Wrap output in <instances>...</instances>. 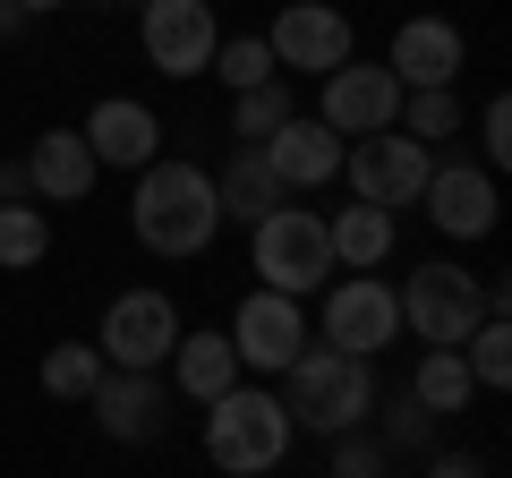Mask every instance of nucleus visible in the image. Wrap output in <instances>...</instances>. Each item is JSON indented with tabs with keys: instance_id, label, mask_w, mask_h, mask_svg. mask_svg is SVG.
I'll list each match as a JSON object with an SVG mask.
<instances>
[{
	"instance_id": "10",
	"label": "nucleus",
	"mask_w": 512,
	"mask_h": 478,
	"mask_svg": "<svg viewBox=\"0 0 512 478\" xmlns=\"http://www.w3.org/2000/svg\"><path fill=\"white\" fill-rule=\"evenodd\" d=\"M214 43H222V18L214 0H146L137 9V52H146L154 77H205L214 69Z\"/></svg>"
},
{
	"instance_id": "15",
	"label": "nucleus",
	"mask_w": 512,
	"mask_h": 478,
	"mask_svg": "<svg viewBox=\"0 0 512 478\" xmlns=\"http://www.w3.org/2000/svg\"><path fill=\"white\" fill-rule=\"evenodd\" d=\"M384 69L402 77V94H419V86H461V69H470V43H461L453 18L419 9V18L393 26V52H384Z\"/></svg>"
},
{
	"instance_id": "6",
	"label": "nucleus",
	"mask_w": 512,
	"mask_h": 478,
	"mask_svg": "<svg viewBox=\"0 0 512 478\" xmlns=\"http://www.w3.org/2000/svg\"><path fill=\"white\" fill-rule=\"evenodd\" d=\"M222 342H231L239 376H248V385H265V376H282V368L299 359V350L316 342V325H308V299L248 291V299L231 308V325H222Z\"/></svg>"
},
{
	"instance_id": "2",
	"label": "nucleus",
	"mask_w": 512,
	"mask_h": 478,
	"mask_svg": "<svg viewBox=\"0 0 512 478\" xmlns=\"http://www.w3.org/2000/svg\"><path fill=\"white\" fill-rule=\"evenodd\" d=\"M282 410H291L299 436H350V427H367V410H376V359H350V350L333 342H308L291 359V368L274 376Z\"/></svg>"
},
{
	"instance_id": "22",
	"label": "nucleus",
	"mask_w": 512,
	"mask_h": 478,
	"mask_svg": "<svg viewBox=\"0 0 512 478\" xmlns=\"http://www.w3.org/2000/svg\"><path fill=\"white\" fill-rule=\"evenodd\" d=\"M410 402L427 410V419H461V410L478 402V385H470V368H461V350H419V368H410Z\"/></svg>"
},
{
	"instance_id": "11",
	"label": "nucleus",
	"mask_w": 512,
	"mask_h": 478,
	"mask_svg": "<svg viewBox=\"0 0 512 478\" xmlns=\"http://www.w3.org/2000/svg\"><path fill=\"white\" fill-rule=\"evenodd\" d=\"M427 171H436V154H427L419 137H402V129L342 146V180H350V197H359V205H384V214L419 205V197H427Z\"/></svg>"
},
{
	"instance_id": "3",
	"label": "nucleus",
	"mask_w": 512,
	"mask_h": 478,
	"mask_svg": "<svg viewBox=\"0 0 512 478\" xmlns=\"http://www.w3.org/2000/svg\"><path fill=\"white\" fill-rule=\"evenodd\" d=\"M291 444H299V427H291V410H282L274 385H248L239 376L222 402H205V461L222 478H274Z\"/></svg>"
},
{
	"instance_id": "14",
	"label": "nucleus",
	"mask_w": 512,
	"mask_h": 478,
	"mask_svg": "<svg viewBox=\"0 0 512 478\" xmlns=\"http://www.w3.org/2000/svg\"><path fill=\"white\" fill-rule=\"evenodd\" d=\"M77 137H86L94 171H146V163H163V111L137 103V94H103V103L77 120Z\"/></svg>"
},
{
	"instance_id": "5",
	"label": "nucleus",
	"mask_w": 512,
	"mask_h": 478,
	"mask_svg": "<svg viewBox=\"0 0 512 478\" xmlns=\"http://www.w3.org/2000/svg\"><path fill=\"white\" fill-rule=\"evenodd\" d=\"M393 299H402V333H419V350H461L487 325V274H461L453 257L410 265V282Z\"/></svg>"
},
{
	"instance_id": "35",
	"label": "nucleus",
	"mask_w": 512,
	"mask_h": 478,
	"mask_svg": "<svg viewBox=\"0 0 512 478\" xmlns=\"http://www.w3.org/2000/svg\"><path fill=\"white\" fill-rule=\"evenodd\" d=\"M94 9H146V0H94Z\"/></svg>"
},
{
	"instance_id": "8",
	"label": "nucleus",
	"mask_w": 512,
	"mask_h": 478,
	"mask_svg": "<svg viewBox=\"0 0 512 478\" xmlns=\"http://www.w3.org/2000/svg\"><path fill=\"white\" fill-rule=\"evenodd\" d=\"M265 52H274V69L291 77H333L342 60H359V35H350V18L333 9V0H282L274 9V26H265Z\"/></svg>"
},
{
	"instance_id": "34",
	"label": "nucleus",
	"mask_w": 512,
	"mask_h": 478,
	"mask_svg": "<svg viewBox=\"0 0 512 478\" xmlns=\"http://www.w3.org/2000/svg\"><path fill=\"white\" fill-rule=\"evenodd\" d=\"M18 9L26 18H52V9H69V0H18Z\"/></svg>"
},
{
	"instance_id": "19",
	"label": "nucleus",
	"mask_w": 512,
	"mask_h": 478,
	"mask_svg": "<svg viewBox=\"0 0 512 478\" xmlns=\"http://www.w3.org/2000/svg\"><path fill=\"white\" fill-rule=\"evenodd\" d=\"M163 385L180 393V402H222V393L239 385V359H231V342H222V325H188L180 342H171V359H163Z\"/></svg>"
},
{
	"instance_id": "27",
	"label": "nucleus",
	"mask_w": 512,
	"mask_h": 478,
	"mask_svg": "<svg viewBox=\"0 0 512 478\" xmlns=\"http://www.w3.org/2000/svg\"><path fill=\"white\" fill-rule=\"evenodd\" d=\"M461 368H470L478 393H504L512 385V316H487V325L461 342Z\"/></svg>"
},
{
	"instance_id": "20",
	"label": "nucleus",
	"mask_w": 512,
	"mask_h": 478,
	"mask_svg": "<svg viewBox=\"0 0 512 478\" xmlns=\"http://www.w3.org/2000/svg\"><path fill=\"white\" fill-rule=\"evenodd\" d=\"M325 239H333V274H384L393 265V239H402V214L350 197L342 214H325Z\"/></svg>"
},
{
	"instance_id": "1",
	"label": "nucleus",
	"mask_w": 512,
	"mask_h": 478,
	"mask_svg": "<svg viewBox=\"0 0 512 478\" xmlns=\"http://www.w3.org/2000/svg\"><path fill=\"white\" fill-rule=\"evenodd\" d=\"M128 231L146 257H205L222 239V205H214V171L188 163V154H163V163L137 171V197H128Z\"/></svg>"
},
{
	"instance_id": "7",
	"label": "nucleus",
	"mask_w": 512,
	"mask_h": 478,
	"mask_svg": "<svg viewBox=\"0 0 512 478\" xmlns=\"http://www.w3.org/2000/svg\"><path fill=\"white\" fill-rule=\"evenodd\" d=\"M308 120H316V129H333L342 146H359V137H384L393 120H402V77L384 69V60H342L333 77H316Z\"/></svg>"
},
{
	"instance_id": "4",
	"label": "nucleus",
	"mask_w": 512,
	"mask_h": 478,
	"mask_svg": "<svg viewBox=\"0 0 512 478\" xmlns=\"http://www.w3.org/2000/svg\"><path fill=\"white\" fill-rule=\"evenodd\" d=\"M248 265H256V291H282V299H316L333 274V239L316 205H274V214L248 231Z\"/></svg>"
},
{
	"instance_id": "28",
	"label": "nucleus",
	"mask_w": 512,
	"mask_h": 478,
	"mask_svg": "<svg viewBox=\"0 0 512 478\" xmlns=\"http://www.w3.org/2000/svg\"><path fill=\"white\" fill-rule=\"evenodd\" d=\"M205 77H222V86H231V94H256V86H274V52H265V35H222L214 43V69H205Z\"/></svg>"
},
{
	"instance_id": "32",
	"label": "nucleus",
	"mask_w": 512,
	"mask_h": 478,
	"mask_svg": "<svg viewBox=\"0 0 512 478\" xmlns=\"http://www.w3.org/2000/svg\"><path fill=\"white\" fill-rule=\"evenodd\" d=\"M427 478H487V461H478V453H436Z\"/></svg>"
},
{
	"instance_id": "26",
	"label": "nucleus",
	"mask_w": 512,
	"mask_h": 478,
	"mask_svg": "<svg viewBox=\"0 0 512 478\" xmlns=\"http://www.w3.org/2000/svg\"><path fill=\"white\" fill-rule=\"evenodd\" d=\"M402 137H419L427 154L444 146V137H461V94L453 86H419V94H402V120H393Z\"/></svg>"
},
{
	"instance_id": "9",
	"label": "nucleus",
	"mask_w": 512,
	"mask_h": 478,
	"mask_svg": "<svg viewBox=\"0 0 512 478\" xmlns=\"http://www.w3.org/2000/svg\"><path fill=\"white\" fill-rule=\"evenodd\" d=\"M180 308H171V291H120L103 308V325H94V350H103V368H128V376H163L171 342H180Z\"/></svg>"
},
{
	"instance_id": "21",
	"label": "nucleus",
	"mask_w": 512,
	"mask_h": 478,
	"mask_svg": "<svg viewBox=\"0 0 512 478\" xmlns=\"http://www.w3.org/2000/svg\"><path fill=\"white\" fill-rule=\"evenodd\" d=\"M214 205H222V222H239V231H256V222L274 214V205H291V197H282V180L265 171V154H256V146H239L231 163L214 171Z\"/></svg>"
},
{
	"instance_id": "23",
	"label": "nucleus",
	"mask_w": 512,
	"mask_h": 478,
	"mask_svg": "<svg viewBox=\"0 0 512 478\" xmlns=\"http://www.w3.org/2000/svg\"><path fill=\"white\" fill-rule=\"evenodd\" d=\"M299 111H308V103H299V86H291V77H274V86H256V94H231V137H239V146H265L282 120H299Z\"/></svg>"
},
{
	"instance_id": "24",
	"label": "nucleus",
	"mask_w": 512,
	"mask_h": 478,
	"mask_svg": "<svg viewBox=\"0 0 512 478\" xmlns=\"http://www.w3.org/2000/svg\"><path fill=\"white\" fill-rule=\"evenodd\" d=\"M35 376H43L52 402H94V385H103V350H94V342H52Z\"/></svg>"
},
{
	"instance_id": "12",
	"label": "nucleus",
	"mask_w": 512,
	"mask_h": 478,
	"mask_svg": "<svg viewBox=\"0 0 512 478\" xmlns=\"http://www.w3.org/2000/svg\"><path fill=\"white\" fill-rule=\"evenodd\" d=\"M325 342L350 359H384L402 342V299L384 274H333L325 282Z\"/></svg>"
},
{
	"instance_id": "25",
	"label": "nucleus",
	"mask_w": 512,
	"mask_h": 478,
	"mask_svg": "<svg viewBox=\"0 0 512 478\" xmlns=\"http://www.w3.org/2000/svg\"><path fill=\"white\" fill-rule=\"evenodd\" d=\"M52 257V214L43 205H0V274H35Z\"/></svg>"
},
{
	"instance_id": "13",
	"label": "nucleus",
	"mask_w": 512,
	"mask_h": 478,
	"mask_svg": "<svg viewBox=\"0 0 512 478\" xmlns=\"http://www.w3.org/2000/svg\"><path fill=\"white\" fill-rule=\"evenodd\" d=\"M427 222H436L444 239H487L495 231V214H504V188H495V171L487 163H470V154H436V171H427Z\"/></svg>"
},
{
	"instance_id": "31",
	"label": "nucleus",
	"mask_w": 512,
	"mask_h": 478,
	"mask_svg": "<svg viewBox=\"0 0 512 478\" xmlns=\"http://www.w3.org/2000/svg\"><path fill=\"white\" fill-rule=\"evenodd\" d=\"M478 163H487V171H504V163H512V103H504V94L478 111Z\"/></svg>"
},
{
	"instance_id": "30",
	"label": "nucleus",
	"mask_w": 512,
	"mask_h": 478,
	"mask_svg": "<svg viewBox=\"0 0 512 478\" xmlns=\"http://www.w3.org/2000/svg\"><path fill=\"white\" fill-rule=\"evenodd\" d=\"M384 453H436V419H427V410L419 402H393V410H384Z\"/></svg>"
},
{
	"instance_id": "33",
	"label": "nucleus",
	"mask_w": 512,
	"mask_h": 478,
	"mask_svg": "<svg viewBox=\"0 0 512 478\" xmlns=\"http://www.w3.org/2000/svg\"><path fill=\"white\" fill-rule=\"evenodd\" d=\"M26 35V9H18V0H0V43H18Z\"/></svg>"
},
{
	"instance_id": "16",
	"label": "nucleus",
	"mask_w": 512,
	"mask_h": 478,
	"mask_svg": "<svg viewBox=\"0 0 512 478\" xmlns=\"http://www.w3.org/2000/svg\"><path fill=\"white\" fill-rule=\"evenodd\" d=\"M171 402L180 393L163 385V376H128V368H103V385H94V427H103L111 444H154L171 427Z\"/></svg>"
},
{
	"instance_id": "17",
	"label": "nucleus",
	"mask_w": 512,
	"mask_h": 478,
	"mask_svg": "<svg viewBox=\"0 0 512 478\" xmlns=\"http://www.w3.org/2000/svg\"><path fill=\"white\" fill-rule=\"evenodd\" d=\"M256 154H265V171L282 180V197H308V188H333V180H342V137L316 129L308 111H299V120H282Z\"/></svg>"
},
{
	"instance_id": "29",
	"label": "nucleus",
	"mask_w": 512,
	"mask_h": 478,
	"mask_svg": "<svg viewBox=\"0 0 512 478\" xmlns=\"http://www.w3.org/2000/svg\"><path fill=\"white\" fill-rule=\"evenodd\" d=\"M325 444H333V453H325V470H333V478H384V470H393V453H384L367 427H350V436H325Z\"/></svg>"
},
{
	"instance_id": "18",
	"label": "nucleus",
	"mask_w": 512,
	"mask_h": 478,
	"mask_svg": "<svg viewBox=\"0 0 512 478\" xmlns=\"http://www.w3.org/2000/svg\"><path fill=\"white\" fill-rule=\"evenodd\" d=\"M94 180H103V171H94L86 137L60 129V120L35 137V146H26V188H35V205H86Z\"/></svg>"
}]
</instances>
